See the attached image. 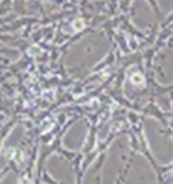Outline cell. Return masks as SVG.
<instances>
[{
	"mask_svg": "<svg viewBox=\"0 0 173 184\" xmlns=\"http://www.w3.org/2000/svg\"><path fill=\"white\" fill-rule=\"evenodd\" d=\"M133 80H134L136 83H141L142 81V77L141 76H139V75H136V76H134V78H133Z\"/></svg>",
	"mask_w": 173,
	"mask_h": 184,
	"instance_id": "obj_1",
	"label": "cell"
}]
</instances>
